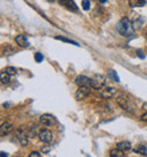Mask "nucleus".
<instances>
[{"label":"nucleus","mask_w":147,"mask_h":157,"mask_svg":"<svg viewBox=\"0 0 147 157\" xmlns=\"http://www.w3.org/2000/svg\"><path fill=\"white\" fill-rule=\"evenodd\" d=\"M117 31L124 36H131L135 33L134 24L130 22L128 17H124L117 23Z\"/></svg>","instance_id":"obj_1"},{"label":"nucleus","mask_w":147,"mask_h":157,"mask_svg":"<svg viewBox=\"0 0 147 157\" xmlns=\"http://www.w3.org/2000/svg\"><path fill=\"white\" fill-rule=\"evenodd\" d=\"M117 102L122 109L127 110V112H134V109H135V104L132 102L131 98L127 94H120L117 98Z\"/></svg>","instance_id":"obj_2"},{"label":"nucleus","mask_w":147,"mask_h":157,"mask_svg":"<svg viewBox=\"0 0 147 157\" xmlns=\"http://www.w3.org/2000/svg\"><path fill=\"white\" fill-rule=\"evenodd\" d=\"M105 82H106V78H105L104 75L96 74L93 78H92V82H91V86H92L93 89L100 90V89H103V88H104Z\"/></svg>","instance_id":"obj_3"},{"label":"nucleus","mask_w":147,"mask_h":157,"mask_svg":"<svg viewBox=\"0 0 147 157\" xmlns=\"http://www.w3.org/2000/svg\"><path fill=\"white\" fill-rule=\"evenodd\" d=\"M89 94H91V88L89 86H79L78 90L76 91V94H75V98L77 100H84L87 96H89Z\"/></svg>","instance_id":"obj_4"},{"label":"nucleus","mask_w":147,"mask_h":157,"mask_svg":"<svg viewBox=\"0 0 147 157\" xmlns=\"http://www.w3.org/2000/svg\"><path fill=\"white\" fill-rule=\"evenodd\" d=\"M39 138H40V140H41L42 142L49 144V142L52 141V139H53V134H52V132H51V131H49V130L43 129L39 132Z\"/></svg>","instance_id":"obj_5"},{"label":"nucleus","mask_w":147,"mask_h":157,"mask_svg":"<svg viewBox=\"0 0 147 157\" xmlns=\"http://www.w3.org/2000/svg\"><path fill=\"white\" fill-rule=\"evenodd\" d=\"M40 122L42 123L43 125L51 126L56 123V117L51 114H43L40 116Z\"/></svg>","instance_id":"obj_6"},{"label":"nucleus","mask_w":147,"mask_h":157,"mask_svg":"<svg viewBox=\"0 0 147 157\" xmlns=\"http://www.w3.org/2000/svg\"><path fill=\"white\" fill-rule=\"evenodd\" d=\"M117 89L116 88H113V86H105L103 88V90H102V97L105 99H109V98H112L117 94Z\"/></svg>","instance_id":"obj_7"},{"label":"nucleus","mask_w":147,"mask_h":157,"mask_svg":"<svg viewBox=\"0 0 147 157\" xmlns=\"http://www.w3.org/2000/svg\"><path fill=\"white\" fill-rule=\"evenodd\" d=\"M59 4L63 6L65 8H67V9L71 10V12H77L78 10L77 5L75 4L74 0H59Z\"/></svg>","instance_id":"obj_8"},{"label":"nucleus","mask_w":147,"mask_h":157,"mask_svg":"<svg viewBox=\"0 0 147 157\" xmlns=\"http://www.w3.org/2000/svg\"><path fill=\"white\" fill-rule=\"evenodd\" d=\"M16 137H17V139L20 140V145L27 146V144H28V139H27V136L25 134V132L23 131L22 128H18V129L16 130Z\"/></svg>","instance_id":"obj_9"},{"label":"nucleus","mask_w":147,"mask_h":157,"mask_svg":"<svg viewBox=\"0 0 147 157\" xmlns=\"http://www.w3.org/2000/svg\"><path fill=\"white\" fill-rule=\"evenodd\" d=\"M76 84H78L79 86H91V82H92V78L84 76V75H79L75 80Z\"/></svg>","instance_id":"obj_10"},{"label":"nucleus","mask_w":147,"mask_h":157,"mask_svg":"<svg viewBox=\"0 0 147 157\" xmlns=\"http://www.w3.org/2000/svg\"><path fill=\"white\" fill-rule=\"evenodd\" d=\"M15 41H16V43L22 48H27L30 46V41L27 39V36H24V34H20V36H16Z\"/></svg>","instance_id":"obj_11"},{"label":"nucleus","mask_w":147,"mask_h":157,"mask_svg":"<svg viewBox=\"0 0 147 157\" xmlns=\"http://www.w3.org/2000/svg\"><path fill=\"white\" fill-rule=\"evenodd\" d=\"M12 130H13L12 123H9V122H5V123H2L1 126H0V136H1V137L7 136V134H9L10 132H12Z\"/></svg>","instance_id":"obj_12"},{"label":"nucleus","mask_w":147,"mask_h":157,"mask_svg":"<svg viewBox=\"0 0 147 157\" xmlns=\"http://www.w3.org/2000/svg\"><path fill=\"white\" fill-rule=\"evenodd\" d=\"M117 148L124 150V151H129L131 150V144L129 141H121L117 144Z\"/></svg>","instance_id":"obj_13"},{"label":"nucleus","mask_w":147,"mask_h":157,"mask_svg":"<svg viewBox=\"0 0 147 157\" xmlns=\"http://www.w3.org/2000/svg\"><path fill=\"white\" fill-rule=\"evenodd\" d=\"M134 153L142 155V156H146L147 155V148L145 145H138L134 148Z\"/></svg>","instance_id":"obj_14"},{"label":"nucleus","mask_w":147,"mask_h":157,"mask_svg":"<svg viewBox=\"0 0 147 157\" xmlns=\"http://www.w3.org/2000/svg\"><path fill=\"white\" fill-rule=\"evenodd\" d=\"M129 6L131 8H137V7H143L146 5V0H129Z\"/></svg>","instance_id":"obj_15"},{"label":"nucleus","mask_w":147,"mask_h":157,"mask_svg":"<svg viewBox=\"0 0 147 157\" xmlns=\"http://www.w3.org/2000/svg\"><path fill=\"white\" fill-rule=\"evenodd\" d=\"M111 157H124V150L119 149V148H116V149H111L110 150V154H109Z\"/></svg>","instance_id":"obj_16"},{"label":"nucleus","mask_w":147,"mask_h":157,"mask_svg":"<svg viewBox=\"0 0 147 157\" xmlns=\"http://www.w3.org/2000/svg\"><path fill=\"white\" fill-rule=\"evenodd\" d=\"M0 80H1V83H2V84H8V83L10 82V75L8 74L6 71H4L0 74Z\"/></svg>","instance_id":"obj_17"},{"label":"nucleus","mask_w":147,"mask_h":157,"mask_svg":"<svg viewBox=\"0 0 147 157\" xmlns=\"http://www.w3.org/2000/svg\"><path fill=\"white\" fill-rule=\"evenodd\" d=\"M108 75L111 78H112L113 81H116V82H120V78H119L118 73H117L114 70H109V71H108Z\"/></svg>","instance_id":"obj_18"},{"label":"nucleus","mask_w":147,"mask_h":157,"mask_svg":"<svg viewBox=\"0 0 147 157\" xmlns=\"http://www.w3.org/2000/svg\"><path fill=\"white\" fill-rule=\"evenodd\" d=\"M56 40H60V41H63V42H68V43H71V44H74V46H79V43L77 42H75V41H73V40H70V39H66V38H62V36H56L54 38Z\"/></svg>","instance_id":"obj_19"},{"label":"nucleus","mask_w":147,"mask_h":157,"mask_svg":"<svg viewBox=\"0 0 147 157\" xmlns=\"http://www.w3.org/2000/svg\"><path fill=\"white\" fill-rule=\"evenodd\" d=\"M5 71L7 72L9 75H15L16 73H17V71H16V68L15 67H12V66H8L5 68Z\"/></svg>","instance_id":"obj_20"},{"label":"nucleus","mask_w":147,"mask_h":157,"mask_svg":"<svg viewBox=\"0 0 147 157\" xmlns=\"http://www.w3.org/2000/svg\"><path fill=\"white\" fill-rule=\"evenodd\" d=\"M34 58H35V62L36 63H42V60L44 59V57H43V55L41 54V52H36L34 55Z\"/></svg>","instance_id":"obj_21"},{"label":"nucleus","mask_w":147,"mask_h":157,"mask_svg":"<svg viewBox=\"0 0 147 157\" xmlns=\"http://www.w3.org/2000/svg\"><path fill=\"white\" fill-rule=\"evenodd\" d=\"M81 7H83V9H85V10H88L89 7H91L89 0H83V1H81Z\"/></svg>","instance_id":"obj_22"},{"label":"nucleus","mask_w":147,"mask_h":157,"mask_svg":"<svg viewBox=\"0 0 147 157\" xmlns=\"http://www.w3.org/2000/svg\"><path fill=\"white\" fill-rule=\"evenodd\" d=\"M2 52H4V55H7V56L12 55L13 52H14V49H13L10 46H6V48L4 49V51H2Z\"/></svg>","instance_id":"obj_23"},{"label":"nucleus","mask_w":147,"mask_h":157,"mask_svg":"<svg viewBox=\"0 0 147 157\" xmlns=\"http://www.w3.org/2000/svg\"><path fill=\"white\" fill-rule=\"evenodd\" d=\"M28 156L30 157H41V154H40L39 151H32Z\"/></svg>","instance_id":"obj_24"},{"label":"nucleus","mask_w":147,"mask_h":157,"mask_svg":"<svg viewBox=\"0 0 147 157\" xmlns=\"http://www.w3.org/2000/svg\"><path fill=\"white\" fill-rule=\"evenodd\" d=\"M136 52H137V56H138L139 58H143V59L145 58V55H144V51L143 50H137Z\"/></svg>","instance_id":"obj_25"},{"label":"nucleus","mask_w":147,"mask_h":157,"mask_svg":"<svg viewBox=\"0 0 147 157\" xmlns=\"http://www.w3.org/2000/svg\"><path fill=\"white\" fill-rule=\"evenodd\" d=\"M140 120H142L143 122H147V112H145V113L140 116Z\"/></svg>","instance_id":"obj_26"},{"label":"nucleus","mask_w":147,"mask_h":157,"mask_svg":"<svg viewBox=\"0 0 147 157\" xmlns=\"http://www.w3.org/2000/svg\"><path fill=\"white\" fill-rule=\"evenodd\" d=\"M0 156H1V157H5V156L7 157V156H8V154H7V153H5V151H1V153H0Z\"/></svg>","instance_id":"obj_27"},{"label":"nucleus","mask_w":147,"mask_h":157,"mask_svg":"<svg viewBox=\"0 0 147 157\" xmlns=\"http://www.w3.org/2000/svg\"><path fill=\"white\" fill-rule=\"evenodd\" d=\"M49 150H50V148H49V147H45V148H43V151H44V153H48Z\"/></svg>","instance_id":"obj_28"},{"label":"nucleus","mask_w":147,"mask_h":157,"mask_svg":"<svg viewBox=\"0 0 147 157\" xmlns=\"http://www.w3.org/2000/svg\"><path fill=\"white\" fill-rule=\"evenodd\" d=\"M99 1H100L101 4H105V2H106V1H108V0H99Z\"/></svg>","instance_id":"obj_29"},{"label":"nucleus","mask_w":147,"mask_h":157,"mask_svg":"<svg viewBox=\"0 0 147 157\" xmlns=\"http://www.w3.org/2000/svg\"><path fill=\"white\" fill-rule=\"evenodd\" d=\"M145 36H146V38H147V29H146V31H145Z\"/></svg>","instance_id":"obj_30"}]
</instances>
